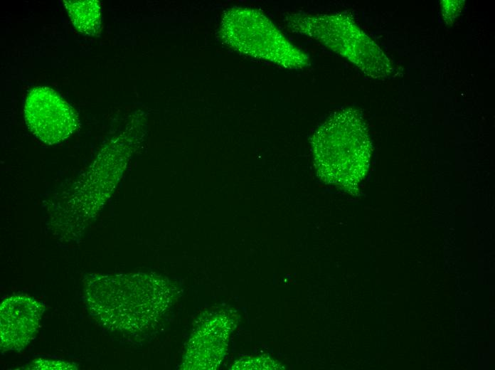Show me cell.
Instances as JSON below:
<instances>
[{
	"mask_svg": "<svg viewBox=\"0 0 495 370\" xmlns=\"http://www.w3.org/2000/svg\"><path fill=\"white\" fill-rule=\"evenodd\" d=\"M310 143L321 180L346 191L357 190L368 171L372 152L361 112L352 107L335 111L316 129Z\"/></svg>",
	"mask_w": 495,
	"mask_h": 370,
	"instance_id": "obj_1",
	"label": "cell"
},
{
	"mask_svg": "<svg viewBox=\"0 0 495 370\" xmlns=\"http://www.w3.org/2000/svg\"><path fill=\"white\" fill-rule=\"evenodd\" d=\"M284 21L291 31L319 42L370 78H386L393 72L383 51L348 14L292 12Z\"/></svg>",
	"mask_w": 495,
	"mask_h": 370,
	"instance_id": "obj_2",
	"label": "cell"
},
{
	"mask_svg": "<svg viewBox=\"0 0 495 370\" xmlns=\"http://www.w3.org/2000/svg\"><path fill=\"white\" fill-rule=\"evenodd\" d=\"M95 276L85 282V295L90 312L107 328L141 329L162 310L159 282L143 276L137 287H130L129 276Z\"/></svg>",
	"mask_w": 495,
	"mask_h": 370,
	"instance_id": "obj_3",
	"label": "cell"
},
{
	"mask_svg": "<svg viewBox=\"0 0 495 370\" xmlns=\"http://www.w3.org/2000/svg\"><path fill=\"white\" fill-rule=\"evenodd\" d=\"M220 33L226 44L245 55L290 70L310 65L309 56L256 9L233 7L228 10L222 19Z\"/></svg>",
	"mask_w": 495,
	"mask_h": 370,
	"instance_id": "obj_4",
	"label": "cell"
},
{
	"mask_svg": "<svg viewBox=\"0 0 495 370\" xmlns=\"http://www.w3.org/2000/svg\"><path fill=\"white\" fill-rule=\"evenodd\" d=\"M24 117L30 132L43 143L53 145L68 139L78 125L74 109L53 89L36 87L26 98Z\"/></svg>",
	"mask_w": 495,
	"mask_h": 370,
	"instance_id": "obj_5",
	"label": "cell"
},
{
	"mask_svg": "<svg viewBox=\"0 0 495 370\" xmlns=\"http://www.w3.org/2000/svg\"><path fill=\"white\" fill-rule=\"evenodd\" d=\"M44 306L26 295H14L1 305V349L20 350L33 338Z\"/></svg>",
	"mask_w": 495,
	"mask_h": 370,
	"instance_id": "obj_6",
	"label": "cell"
},
{
	"mask_svg": "<svg viewBox=\"0 0 495 370\" xmlns=\"http://www.w3.org/2000/svg\"><path fill=\"white\" fill-rule=\"evenodd\" d=\"M74 27L81 33L97 36L101 31V6L97 0L63 1Z\"/></svg>",
	"mask_w": 495,
	"mask_h": 370,
	"instance_id": "obj_7",
	"label": "cell"
},
{
	"mask_svg": "<svg viewBox=\"0 0 495 370\" xmlns=\"http://www.w3.org/2000/svg\"><path fill=\"white\" fill-rule=\"evenodd\" d=\"M464 4V1H441L442 16L447 24L453 23L454 18L459 16Z\"/></svg>",
	"mask_w": 495,
	"mask_h": 370,
	"instance_id": "obj_8",
	"label": "cell"
},
{
	"mask_svg": "<svg viewBox=\"0 0 495 370\" xmlns=\"http://www.w3.org/2000/svg\"><path fill=\"white\" fill-rule=\"evenodd\" d=\"M32 369H75L69 363L59 361L36 360L33 362L30 368Z\"/></svg>",
	"mask_w": 495,
	"mask_h": 370,
	"instance_id": "obj_9",
	"label": "cell"
}]
</instances>
